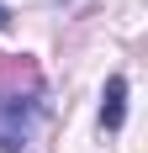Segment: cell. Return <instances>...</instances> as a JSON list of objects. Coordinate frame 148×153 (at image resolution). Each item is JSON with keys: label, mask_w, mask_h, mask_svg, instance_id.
<instances>
[{"label": "cell", "mask_w": 148, "mask_h": 153, "mask_svg": "<svg viewBox=\"0 0 148 153\" xmlns=\"http://www.w3.org/2000/svg\"><path fill=\"white\" fill-rule=\"evenodd\" d=\"M32 116H37V100L32 95H0V153H21L27 148Z\"/></svg>", "instance_id": "obj_1"}, {"label": "cell", "mask_w": 148, "mask_h": 153, "mask_svg": "<svg viewBox=\"0 0 148 153\" xmlns=\"http://www.w3.org/2000/svg\"><path fill=\"white\" fill-rule=\"evenodd\" d=\"M122 122H127V74H111L101 90V127L122 132Z\"/></svg>", "instance_id": "obj_2"}, {"label": "cell", "mask_w": 148, "mask_h": 153, "mask_svg": "<svg viewBox=\"0 0 148 153\" xmlns=\"http://www.w3.org/2000/svg\"><path fill=\"white\" fill-rule=\"evenodd\" d=\"M5 21H11V11H5V5H0V27H5Z\"/></svg>", "instance_id": "obj_3"}]
</instances>
